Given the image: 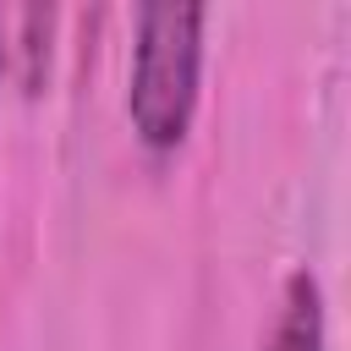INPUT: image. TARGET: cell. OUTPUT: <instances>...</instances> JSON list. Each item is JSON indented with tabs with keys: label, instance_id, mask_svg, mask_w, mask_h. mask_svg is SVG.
Here are the masks:
<instances>
[{
	"label": "cell",
	"instance_id": "cell-1",
	"mask_svg": "<svg viewBox=\"0 0 351 351\" xmlns=\"http://www.w3.org/2000/svg\"><path fill=\"white\" fill-rule=\"evenodd\" d=\"M203 5H148L137 11V44H132V82H126V115L148 154L181 148L192 110H197V77H203Z\"/></svg>",
	"mask_w": 351,
	"mask_h": 351
},
{
	"label": "cell",
	"instance_id": "cell-2",
	"mask_svg": "<svg viewBox=\"0 0 351 351\" xmlns=\"http://www.w3.org/2000/svg\"><path fill=\"white\" fill-rule=\"evenodd\" d=\"M263 351H324V291L307 269H296L285 280L280 318H274Z\"/></svg>",
	"mask_w": 351,
	"mask_h": 351
}]
</instances>
